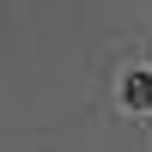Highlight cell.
I'll list each match as a JSON object with an SVG mask.
<instances>
[{
	"mask_svg": "<svg viewBox=\"0 0 152 152\" xmlns=\"http://www.w3.org/2000/svg\"><path fill=\"white\" fill-rule=\"evenodd\" d=\"M128 104H134V110L152 104V73H128Z\"/></svg>",
	"mask_w": 152,
	"mask_h": 152,
	"instance_id": "cell-1",
	"label": "cell"
}]
</instances>
